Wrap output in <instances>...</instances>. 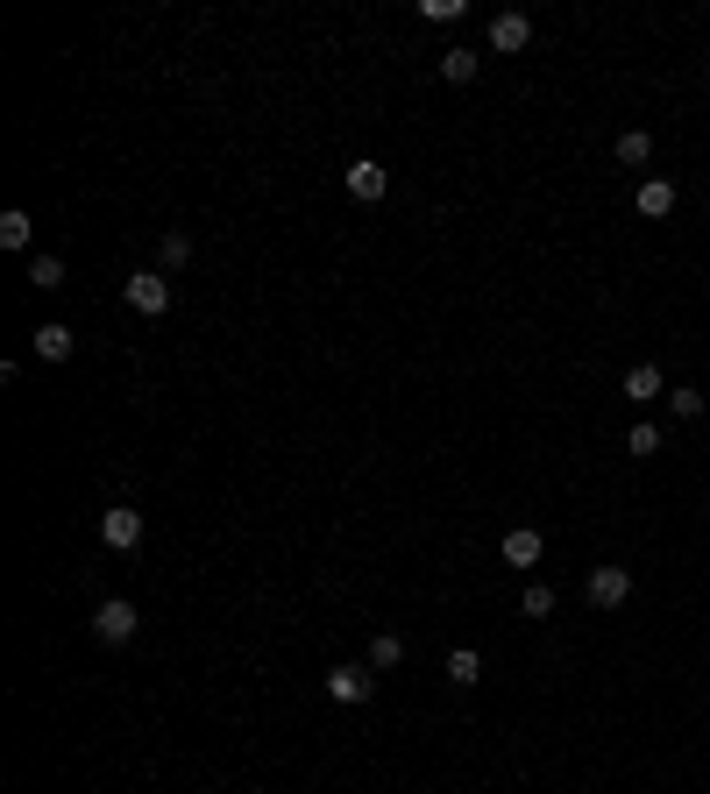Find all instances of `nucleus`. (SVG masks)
<instances>
[{"label": "nucleus", "instance_id": "obj_1", "mask_svg": "<svg viewBox=\"0 0 710 794\" xmlns=\"http://www.w3.org/2000/svg\"><path fill=\"white\" fill-rule=\"evenodd\" d=\"M377 682H383V674H377L370 660H349V667H328V703H341V709H356V703H370V695H377Z\"/></svg>", "mask_w": 710, "mask_h": 794}, {"label": "nucleus", "instance_id": "obj_2", "mask_svg": "<svg viewBox=\"0 0 710 794\" xmlns=\"http://www.w3.org/2000/svg\"><path fill=\"white\" fill-rule=\"evenodd\" d=\"M121 298H128V313L157 320V313H171V277H164V269H136V277L121 284Z\"/></svg>", "mask_w": 710, "mask_h": 794}, {"label": "nucleus", "instance_id": "obj_3", "mask_svg": "<svg viewBox=\"0 0 710 794\" xmlns=\"http://www.w3.org/2000/svg\"><path fill=\"white\" fill-rule=\"evenodd\" d=\"M100 547H114V553H136L143 547V511H136V503L100 511Z\"/></svg>", "mask_w": 710, "mask_h": 794}, {"label": "nucleus", "instance_id": "obj_4", "mask_svg": "<svg viewBox=\"0 0 710 794\" xmlns=\"http://www.w3.org/2000/svg\"><path fill=\"white\" fill-rule=\"evenodd\" d=\"M136 604H128V596H107L100 610H93V631H100V646H128V638H136Z\"/></svg>", "mask_w": 710, "mask_h": 794}, {"label": "nucleus", "instance_id": "obj_5", "mask_svg": "<svg viewBox=\"0 0 710 794\" xmlns=\"http://www.w3.org/2000/svg\"><path fill=\"white\" fill-rule=\"evenodd\" d=\"M583 596H590L597 610H619V604H632V568H611V560H604V568H590Z\"/></svg>", "mask_w": 710, "mask_h": 794}, {"label": "nucleus", "instance_id": "obj_6", "mask_svg": "<svg viewBox=\"0 0 710 794\" xmlns=\"http://www.w3.org/2000/svg\"><path fill=\"white\" fill-rule=\"evenodd\" d=\"M541 553H547V539L533 526H512L505 539H497V560H505V568H541Z\"/></svg>", "mask_w": 710, "mask_h": 794}, {"label": "nucleus", "instance_id": "obj_7", "mask_svg": "<svg viewBox=\"0 0 710 794\" xmlns=\"http://www.w3.org/2000/svg\"><path fill=\"white\" fill-rule=\"evenodd\" d=\"M29 347H36V362H71V355H79V334H71L65 320H43L29 334Z\"/></svg>", "mask_w": 710, "mask_h": 794}, {"label": "nucleus", "instance_id": "obj_8", "mask_svg": "<svg viewBox=\"0 0 710 794\" xmlns=\"http://www.w3.org/2000/svg\"><path fill=\"white\" fill-rule=\"evenodd\" d=\"M526 43H533V22H526V14H512V8L490 14V50H497V57H519Z\"/></svg>", "mask_w": 710, "mask_h": 794}, {"label": "nucleus", "instance_id": "obj_9", "mask_svg": "<svg viewBox=\"0 0 710 794\" xmlns=\"http://www.w3.org/2000/svg\"><path fill=\"white\" fill-rule=\"evenodd\" d=\"M383 185H391V170H383L377 157H356V164H349V192H356L362 206H377V199H383Z\"/></svg>", "mask_w": 710, "mask_h": 794}, {"label": "nucleus", "instance_id": "obj_10", "mask_svg": "<svg viewBox=\"0 0 710 794\" xmlns=\"http://www.w3.org/2000/svg\"><path fill=\"white\" fill-rule=\"evenodd\" d=\"M619 391H625V404H654V398L668 391V376L654 370V362H632V370H625V383H619Z\"/></svg>", "mask_w": 710, "mask_h": 794}, {"label": "nucleus", "instance_id": "obj_11", "mask_svg": "<svg viewBox=\"0 0 710 794\" xmlns=\"http://www.w3.org/2000/svg\"><path fill=\"white\" fill-rule=\"evenodd\" d=\"M646 213V220H668L675 213V178H640V199H632Z\"/></svg>", "mask_w": 710, "mask_h": 794}, {"label": "nucleus", "instance_id": "obj_12", "mask_svg": "<svg viewBox=\"0 0 710 794\" xmlns=\"http://www.w3.org/2000/svg\"><path fill=\"white\" fill-rule=\"evenodd\" d=\"M611 157H619L625 170H646V164H654V135H646V128H625L619 143H611Z\"/></svg>", "mask_w": 710, "mask_h": 794}, {"label": "nucleus", "instance_id": "obj_13", "mask_svg": "<svg viewBox=\"0 0 710 794\" xmlns=\"http://www.w3.org/2000/svg\"><path fill=\"white\" fill-rule=\"evenodd\" d=\"M476 71H484V50H463V43L440 50V79H448V86H469Z\"/></svg>", "mask_w": 710, "mask_h": 794}, {"label": "nucleus", "instance_id": "obj_14", "mask_svg": "<svg viewBox=\"0 0 710 794\" xmlns=\"http://www.w3.org/2000/svg\"><path fill=\"white\" fill-rule=\"evenodd\" d=\"M476 682H484V653H476V646H455V653H448V688H476Z\"/></svg>", "mask_w": 710, "mask_h": 794}, {"label": "nucleus", "instance_id": "obj_15", "mask_svg": "<svg viewBox=\"0 0 710 794\" xmlns=\"http://www.w3.org/2000/svg\"><path fill=\"white\" fill-rule=\"evenodd\" d=\"M370 667H377V674H398V667H406V638H398V631H377V638H370Z\"/></svg>", "mask_w": 710, "mask_h": 794}, {"label": "nucleus", "instance_id": "obj_16", "mask_svg": "<svg viewBox=\"0 0 710 794\" xmlns=\"http://www.w3.org/2000/svg\"><path fill=\"white\" fill-rule=\"evenodd\" d=\"M29 242H36V220L22 206H8V213H0V248H29Z\"/></svg>", "mask_w": 710, "mask_h": 794}, {"label": "nucleus", "instance_id": "obj_17", "mask_svg": "<svg viewBox=\"0 0 710 794\" xmlns=\"http://www.w3.org/2000/svg\"><path fill=\"white\" fill-rule=\"evenodd\" d=\"M29 284L36 292H65V256H29Z\"/></svg>", "mask_w": 710, "mask_h": 794}, {"label": "nucleus", "instance_id": "obj_18", "mask_svg": "<svg viewBox=\"0 0 710 794\" xmlns=\"http://www.w3.org/2000/svg\"><path fill=\"white\" fill-rule=\"evenodd\" d=\"M157 263H164V277H171V269H185V263H192V235H178V227H171V235L157 242Z\"/></svg>", "mask_w": 710, "mask_h": 794}, {"label": "nucleus", "instance_id": "obj_19", "mask_svg": "<svg viewBox=\"0 0 710 794\" xmlns=\"http://www.w3.org/2000/svg\"><path fill=\"white\" fill-rule=\"evenodd\" d=\"M703 391H697V383H675V391H668V412H675V419H703Z\"/></svg>", "mask_w": 710, "mask_h": 794}, {"label": "nucleus", "instance_id": "obj_20", "mask_svg": "<svg viewBox=\"0 0 710 794\" xmlns=\"http://www.w3.org/2000/svg\"><path fill=\"white\" fill-rule=\"evenodd\" d=\"M519 610H526V617H554V589H547V582H526Z\"/></svg>", "mask_w": 710, "mask_h": 794}, {"label": "nucleus", "instance_id": "obj_21", "mask_svg": "<svg viewBox=\"0 0 710 794\" xmlns=\"http://www.w3.org/2000/svg\"><path fill=\"white\" fill-rule=\"evenodd\" d=\"M625 448H632V454H661V425H646V419H640V425L625 433Z\"/></svg>", "mask_w": 710, "mask_h": 794}, {"label": "nucleus", "instance_id": "obj_22", "mask_svg": "<svg viewBox=\"0 0 710 794\" xmlns=\"http://www.w3.org/2000/svg\"><path fill=\"white\" fill-rule=\"evenodd\" d=\"M419 22H463V0H419Z\"/></svg>", "mask_w": 710, "mask_h": 794}]
</instances>
